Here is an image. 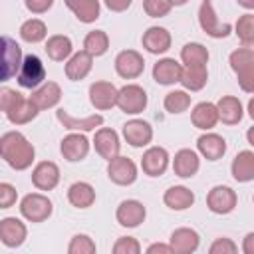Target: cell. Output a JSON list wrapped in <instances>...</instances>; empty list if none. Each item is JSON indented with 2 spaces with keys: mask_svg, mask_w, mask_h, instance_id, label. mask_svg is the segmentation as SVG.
Listing matches in <instances>:
<instances>
[{
  "mask_svg": "<svg viewBox=\"0 0 254 254\" xmlns=\"http://www.w3.org/2000/svg\"><path fill=\"white\" fill-rule=\"evenodd\" d=\"M0 159L14 171H26L36 159V149L20 131H8L0 137Z\"/></svg>",
  "mask_w": 254,
  "mask_h": 254,
  "instance_id": "6da1fadb",
  "label": "cell"
},
{
  "mask_svg": "<svg viewBox=\"0 0 254 254\" xmlns=\"http://www.w3.org/2000/svg\"><path fill=\"white\" fill-rule=\"evenodd\" d=\"M228 64L238 77V85L246 93H254V50L238 48L230 54Z\"/></svg>",
  "mask_w": 254,
  "mask_h": 254,
  "instance_id": "7a4b0ae2",
  "label": "cell"
},
{
  "mask_svg": "<svg viewBox=\"0 0 254 254\" xmlns=\"http://www.w3.org/2000/svg\"><path fill=\"white\" fill-rule=\"evenodd\" d=\"M22 58L20 44L10 36H0V83L18 75Z\"/></svg>",
  "mask_w": 254,
  "mask_h": 254,
  "instance_id": "3957f363",
  "label": "cell"
},
{
  "mask_svg": "<svg viewBox=\"0 0 254 254\" xmlns=\"http://www.w3.org/2000/svg\"><path fill=\"white\" fill-rule=\"evenodd\" d=\"M54 204L42 192H30L20 200V214L28 222H44L52 216Z\"/></svg>",
  "mask_w": 254,
  "mask_h": 254,
  "instance_id": "277c9868",
  "label": "cell"
},
{
  "mask_svg": "<svg viewBox=\"0 0 254 254\" xmlns=\"http://www.w3.org/2000/svg\"><path fill=\"white\" fill-rule=\"evenodd\" d=\"M16 79H18L20 87H26V89H32V91L38 89L46 81V67H44L42 60L34 54L24 56Z\"/></svg>",
  "mask_w": 254,
  "mask_h": 254,
  "instance_id": "5b68a950",
  "label": "cell"
},
{
  "mask_svg": "<svg viewBox=\"0 0 254 254\" xmlns=\"http://www.w3.org/2000/svg\"><path fill=\"white\" fill-rule=\"evenodd\" d=\"M147 91L137 83H127L117 91V107L127 115H137L147 107Z\"/></svg>",
  "mask_w": 254,
  "mask_h": 254,
  "instance_id": "8992f818",
  "label": "cell"
},
{
  "mask_svg": "<svg viewBox=\"0 0 254 254\" xmlns=\"http://www.w3.org/2000/svg\"><path fill=\"white\" fill-rule=\"evenodd\" d=\"M198 24L202 28V32L214 40H220V38H226L230 32H232V26L226 24V22H220L214 8H212V2L204 0L198 8Z\"/></svg>",
  "mask_w": 254,
  "mask_h": 254,
  "instance_id": "52a82bcc",
  "label": "cell"
},
{
  "mask_svg": "<svg viewBox=\"0 0 254 254\" xmlns=\"http://www.w3.org/2000/svg\"><path fill=\"white\" fill-rule=\"evenodd\" d=\"M236 204H238V194L234 189L226 185H216L206 194V206L214 214H228L236 208Z\"/></svg>",
  "mask_w": 254,
  "mask_h": 254,
  "instance_id": "ba28073f",
  "label": "cell"
},
{
  "mask_svg": "<svg viewBox=\"0 0 254 254\" xmlns=\"http://www.w3.org/2000/svg\"><path fill=\"white\" fill-rule=\"evenodd\" d=\"M107 177L111 183L119 185V187H129L137 181V165L123 155H117L115 159L107 161Z\"/></svg>",
  "mask_w": 254,
  "mask_h": 254,
  "instance_id": "9c48e42d",
  "label": "cell"
},
{
  "mask_svg": "<svg viewBox=\"0 0 254 254\" xmlns=\"http://www.w3.org/2000/svg\"><path fill=\"white\" fill-rule=\"evenodd\" d=\"M145 69V60L137 50H121L115 56V71L123 79H137Z\"/></svg>",
  "mask_w": 254,
  "mask_h": 254,
  "instance_id": "30bf717a",
  "label": "cell"
},
{
  "mask_svg": "<svg viewBox=\"0 0 254 254\" xmlns=\"http://www.w3.org/2000/svg\"><path fill=\"white\" fill-rule=\"evenodd\" d=\"M93 147H95V153L105 159V161H111L119 155L121 151V143H119V135L115 129L111 127H99L93 135Z\"/></svg>",
  "mask_w": 254,
  "mask_h": 254,
  "instance_id": "8fae6325",
  "label": "cell"
},
{
  "mask_svg": "<svg viewBox=\"0 0 254 254\" xmlns=\"http://www.w3.org/2000/svg\"><path fill=\"white\" fill-rule=\"evenodd\" d=\"M28 228L26 224L16 216H6L0 220V242L8 248H18L26 242Z\"/></svg>",
  "mask_w": 254,
  "mask_h": 254,
  "instance_id": "7c38bea8",
  "label": "cell"
},
{
  "mask_svg": "<svg viewBox=\"0 0 254 254\" xmlns=\"http://www.w3.org/2000/svg\"><path fill=\"white\" fill-rule=\"evenodd\" d=\"M117 91L111 81H93L89 85V103L97 111H107L117 105Z\"/></svg>",
  "mask_w": 254,
  "mask_h": 254,
  "instance_id": "4fadbf2b",
  "label": "cell"
},
{
  "mask_svg": "<svg viewBox=\"0 0 254 254\" xmlns=\"http://www.w3.org/2000/svg\"><path fill=\"white\" fill-rule=\"evenodd\" d=\"M56 117L71 133H87V131H95V129H99L103 125V115H99V113H93V115H87V117L79 119V117L69 115L65 109H58Z\"/></svg>",
  "mask_w": 254,
  "mask_h": 254,
  "instance_id": "5bb4252c",
  "label": "cell"
},
{
  "mask_svg": "<svg viewBox=\"0 0 254 254\" xmlns=\"http://www.w3.org/2000/svg\"><path fill=\"white\" fill-rule=\"evenodd\" d=\"M89 139L83 133H69L62 139L60 143V153L64 155L65 161L69 163H79L87 157L89 153Z\"/></svg>",
  "mask_w": 254,
  "mask_h": 254,
  "instance_id": "9a60e30c",
  "label": "cell"
},
{
  "mask_svg": "<svg viewBox=\"0 0 254 254\" xmlns=\"http://www.w3.org/2000/svg\"><path fill=\"white\" fill-rule=\"evenodd\" d=\"M147 216V208L141 200L135 198H127L123 202H119L117 210H115V218L121 226L125 228H137Z\"/></svg>",
  "mask_w": 254,
  "mask_h": 254,
  "instance_id": "2e32d148",
  "label": "cell"
},
{
  "mask_svg": "<svg viewBox=\"0 0 254 254\" xmlns=\"http://www.w3.org/2000/svg\"><path fill=\"white\" fill-rule=\"evenodd\" d=\"M169 246L175 254H194L196 248L200 246V236L194 228L181 226V228H175L171 232Z\"/></svg>",
  "mask_w": 254,
  "mask_h": 254,
  "instance_id": "e0dca14e",
  "label": "cell"
},
{
  "mask_svg": "<svg viewBox=\"0 0 254 254\" xmlns=\"http://www.w3.org/2000/svg\"><path fill=\"white\" fill-rule=\"evenodd\" d=\"M60 183V167L54 161H40L32 169V185L38 190H54Z\"/></svg>",
  "mask_w": 254,
  "mask_h": 254,
  "instance_id": "ac0fdd59",
  "label": "cell"
},
{
  "mask_svg": "<svg viewBox=\"0 0 254 254\" xmlns=\"http://www.w3.org/2000/svg\"><path fill=\"white\" fill-rule=\"evenodd\" d=\"M123 139L131 147H147L153 141V127L149 121L143 119H129L123 125Z\"/></svg>",
  "mask_w": 254,
  "mask_h": 254,
  "instance_id": "d6986e66",
  "label": "cell"
},
{
  "mask_svg": "<svg viewBox=\"0 0 254 254\" xmlns=\"http://www.w3.org/2000/svg\"><path fill=\"white\" fill-rule=\"evenodd\" d=\"M169 159L165 147H149L141 157V169L147 177H161L169 167Z\"/></svg>",
  "mask_w": 254,
  "mask_h": 254,
  "instance_id": "ffe728a7",
  "label": "cell"
},
{
  "mask_svg": "<svg viewBox=\"0 0 254 254\" xmlns=\"http://www.w3.org/2000/svg\"><path fill=\"white\" fill-rule=\"evenodd\" d=\"M141 44H143V48H145L149 54L159 56V54H165V52L171 48L173 38H171V32H169L167 28H163V26H151V28H147V32L143 34Z\"/></svg>",
  "mask_w": 254,
  "mask_h": 254,
  "instance_id": "44dd1931",
  "label": "cell"
},
{
  "mask_svg": "<svg viewBox=\"0 0 254 254\" xmlns=\"http://www.w3.org/2000/svg\"><path fill=\"white\" fill-rule=\"evenodd\" d=\"M28 99L36 105L38 111L52 109V107H56V105L60 103V99H62V87H60V83H56V81H44L38 89L32 91V95H30Z\"/></svg>",
  "mask_w": 254,
  "mask_h": 254,
  "instance_id": "7402d4cb",
  "label": "cell"
},
{
  "mask_svg": "<svg viewBox=\"0 0 254 254\" xmlns=\"http://www.w3.org/2000/svg\"><path fill=\"white\" fill-rule=\"evenodd\" d=\"M216 113H218V121H222L224 125H238L244 117V107L242 101L234 95H222L216 103Z\"/></svg>",
  "mask_w": 254,
  "mask_h": 254,
  "instance_id": "603a6c76",
  "label": "cell"
},
{
  "mask_svg": "<svg viewBox=\"0 0 254 254\" xmlns=\"http://www.w3.org/2000/svg\"><path fill=\"white\" fill-rule=\"evenodd\" d=\"M196 149L206 161H218L226 153V141L218 133H202L196 139Z\"/></svg>",
  "mask_w": 254,
  "mask_h": 254,
  "instance_id": "cb8c5ba5",
  "label": "cell"
},
{
  "mask_svg": "<svg viewBox=\"0 0 254 254\" xmlns=\"http://www.w3.org/2000/svg\"><path fill=\"white\" fill-rule=\"evenodd\" d=\"M200 169V159H198V153L192 151V149H181L175 153V159H173V171L177 177L181 179H190L198 173Z\"/></svg>",
  "mask_w": 254,
  "mask_h": 254,
  "instance_id": "d4e9b609",
  "label": "cell"
},
{
  "mask_svg": "<svg viewBox=\"0 0 254 254\" xmlns=\"http://www.w3.org/2000/svg\"><path fill=\"white\" fill-rule=\"evenodd\" d=\"M91 67H93V58L87 52L79 50L71 54V58L65 62V77L69 81H81L89 75Z\"/></svg>",
  "mask_w": 254,
  "mask_h": 254,
  "instance_id": "484cf974",
  "label": "cell"
},
{
  "mask_svg": "<svg viewBox=\"0 0 254 254\" xmlns=\"http://www.w3.org/2000/svg\"><path fill=\"white\" fill-rule=\"evenodd\" d=\"M183 65L175 58H163L153 65V79L159 85H173L181 79Z\"/></svg>",
  "mask_w": 254,
  "mask_h": 254,
  "instance_id": "4316f807",
  "label": "cell"
},
{
  "mask_svg": "<svg viewBox=\"0 0 254 254\" xmlns=\"http://www.w3.org/2000/svg\"><path fill=\"white\" fill-rule=\"evenodd\" d=\"M230 173H232L234 181H238V183H250V181H254V153L250 149L238 151L236 157L232 159Z\"/></svg>",
  "mask_w": 254,
  "mask_h": 254,
  "instance_id": "83f0119b",
  "label": "cell"
},
{
  "mask_svg": "<svg viewBox=\"0 0 254 254\" xmlns=\"http://www.w3.org/2000/svg\"><path fill=\"white\" fill-rule=\"evenodd\" d=\"M163 202L171 210H187L194 204V192L185 185H175V187H169L165 190Z\"/></svg>",
  "mask_w": 254,
  "mask_h": 254,
  "instance_id": "f1b7e54d",
  "label": "cell"
},
{
  "mask_svg": "<svg viewBox=\"0 0 254 254\" xmlns=\"http://www.w3.org/2000/svg\"><path fill=\"white\" fill-rule=\"evenodd\" d=\"M190 121L196 129L200 131H210L216 123H218V113H216V107L214 103L210 101H200L192 107L190 111Z\"/></svg>",
  "mask_w": 254,
  "mask_h": 254,
  "instance_id": "f546056e",
  "label": "cell"
},
{
  "mask_svg": "<svg viewBox=\"0 0 254 254\" xmlns=\"http://www.w3.org/2000/svg\"><path fill=\"white\" fill-rule=\"evenodd\" d=\"M46 54L54 62H67L73 54V44H71L69 36H64V34L50 36L46 42Z\"/></svg>",
  "mask_w": 254,
  "mask_h": 254,
  "instance_id": "4dcf8cb0",
  "label": "cell"
},
{
  "mask_svg": "<svg viewBox=\"0 0 254 254\" xmlns=\"http://www.w3.org/2000/svg\"><path fill=\"white\" fill-rule=\"evenodd\" d=\"M38 109H36V105L28 99V97H22V99H18L8 111H6V119L12 123V125H26V123H30V121H34L36 117H38Z\"/></svg>",
  "mask_w": 254,
  "mask_h": 254,
  "instance_id": "1f68e13d",
  "label": "cell"
},
{
  "mask_svg": "<svg viewBox=\"0 0 254 254\" xmlns=\"http://www.w3.org/2000/svg\"><path fill=\"white\" fill-rule=\"evenodd\" d=\"M67 200L75 208H89L95 202V189L85 181H77V183L69 185Z\"/></svg>",
  "mask_w": 254,
  "mask_h": 254,
  "instance_id": "d6a6232c",
  "label": "cell"
},
{
  "mask_svg": "<svg viewBox=\"0 0 254 254\" xmlns=\"http://www.w3.org/2000/svg\"><path fill=\"white\" fill-rule=\"evenodd\" d=\"M65 6L83 24L95 22L99 18V10H101V4L97 0H65Z\"/></svg>",
  "mask_w": 254,
  "mask_h": 254,
  "instance_id": "836d02e7",
  "label": "cell"
},
{
  "mask_svg": "<svg viewBox=\"0 0 254 254\" xmlns=\"http://www.w3.org/2000/svg\"><path fill=\"white\" fill-rule=\"evenodd\" d=\"M208 81V69L206 65H194V67H185L181 71V79L179 83L189 89V91H200Z\"/></svg>",
  "mask_w": 254,
  "mask_h": 254,
  "instance_id": "e575fe53",
  "label": "cell"
},
{
  "mask_svg": "<svg viewBox=\"0 0 254 254\" xmlns=\"http://www.w3.org/2000/svg\"><path fill=\"white\" fill-rule=\"evenodd\" d=\"M181 62L185 64V67L206 65L208 64V50L198 42H189L181 50Z\"/></svg>",
  "mask_w": 254,
  "mask_h": 254,
  "instance_id": "d590c367",
  "label": "cell"
},
{
  "mask_svg": "<svg viewBox=\"0 0 254 254\" xmlns=\"http://www.w3.org/2000/svg\"><path fill=\"white\" fill-rule=\"evenodd\" d=\"M109 50V36L103 30H91L83 38V52H87L91 58H99Z\"/></svg>",
  "mask_w": 254,
  "mask_h": 254,
  "instance_id": "8d00e7d4",
  "label": "cell"
},
{
  "mask_svg": "<svg viewBox=\"0 0 254 254\" xmlns=\"http://www.w3.org/2000/svg\"><path fill=\"white\" fill-rule=\"evenodd\" d=\"M46 36H48V28L40 18H30L20 26V38L28 44H38L46 40Z\"/></svg>",
  "mask_w": 254,
  "mask_h": 254,
  "instance_id": "74e56055",
  "label": "cell"
},
{
  "mask_svg": "<svg viewBox=\"0 0 254 254\" xmlns=\"http://www.w3.org/2000/svg\"><path fill=\"white\" fill-rule=\"evenodd\" d=\"M163 105L169 113L173 115H179V113H185L189 107H190V95L185 91V89H175V91H169L163 99Z\"/></svg>",
  "mask_w": 254,
  "mask_h": 254,
  "instance_id": "f35d334b",
  "label": "cell"
},
{
  "mask_svg": "<svg viewBox=\"0 0 254 254\" xmlns=\"http://www.w3.org/2000/svg\"><path fill=\"white\" fill-rule=\"evenodd\" d=\"M236 36L242 42V48H252L254 46V14H244L238 18L234 24Z\"/></svg>",
  "mask_w": 254,
  "mask_h": 254,
  "instance_id": "ab89813d",
  "label": "cell"
},
{
  "mask_svg": "<svg viewBox=\"0 0 254 254\" xmlns=\"http://www.w3.org/2000/svg\"><path fill=\"white\" fill-rule=\"evenodd\" d=\"M67 254H97L95 240L87 234H75L67 244Z\"/></svg>",
  "mask_w": 254,
  "mask_h": 254,
  "instance_id": "60d3db41",
  "label": "cell"
},
{
  "mask_svg": "<svg viewBox=\"0 0 254 254\" xmlns=\"http://www.w3.org/2000/svg\"><path fill=\"white\" fill-rule=\"evenodd\" d=\"M111 254H141V244L133 236H119L113 242Z\"/></svg>",
  "mask_w": 254,
  "mask_h": 254,
  "instance_id": "b9f144b4",
  "label": "cell"
},
{
  "mask_svg": "<svg viewBox=\"0 0 254 254\" xmlns=\"http://www.w3.org/2000/svg\"><path fill=\"white\" fill-rule=\"evenodd\" d=\"M171 8H173V2L169 0H145L143 2V10L151 18H163L171 12Z\"/></svg>",
  "mask_w": 254,
  "mask_h": 254,
  "instance_id": "7bdbcfd3",
  "label": "cell"
},
{
  "mask_svg": "<svg viewBox=\"0 0 254 254\" xmlns=\"http://www.w3.org/2000/svg\"><path fill=\"white\" fill-rule=\"evenodd\" d=\"M208 254H238V246L232 238L220 236V238L212 240V244L208 248Z\"/></svg>",
  "mask_w": 254,
  "mask_h": 254,
  "instance_id": "ee69618b",
  "label": "cell"
},
{
  "mask_svg": "<svg viewBox=\"0 0 254 254\" xmlns=\"http://www.w3.org/2000/svg\"><path fill=\"white\" fill-rule=\"evenodd\" d=\"M18 200V190L10 183H0V208H10Z\"/></svg>",
  "mask_w": 254,
  "mask_h": 254,
  "instance_id": "f6af8a7d",
  "label": "cell"
},
{
  "mask_svg": "<svg viewBox=\"0 0 254 254\" xmlns=\"http://www.w3.org/2000/svg\"><path fill=\"white\" fill-rule=\"evenodd\" d=\"M24 95L20 93V91H16V89H12V87H2L0 89V109L6 113L18 99H22Z\"/></svg>",
  "mask_w": 254,
  "mask_h": 254,
  "instance_id": "bcb514c9",
  "label": "cell"
},
{
  "mask_svg": "<svg viewBox=\"0 0 254 254\" xmlns=\"http://www.w3.org/2000/svg\"><path fill=\"white\" fill-rule=\"evenodd\" d=\"M24 6L32 12V14H44L54 6V0H26Z\"/></svg>",
  "mask_w": 254,
  "mask_h": 254,
  "instance_id": "7dc6e473",
  "label": "cell"
},
{
  "mask_svg": "<svg viewBox=\"0 0 254 254\" xmlns=\"http://www.w3.org/2000/svg\"><path fill=\"white\" fill-rule=\"evenodd\" d=\"M145 254H175V252H173L171 246L165 244V242H153V244L147 246Z\"/></svg>",
  "mask_w": 254,
  "mask_h": 254,
  "instance_id": "c3c4849f",
  "label": "cell"
},
{
  "mask_svg": "<svg viewBox=\"0 0 254 254\" xmlns=\"http://www.w3.org/2000/svg\"><path fill=\"white\" fill-rule=\"evenodd\" d=\"M105 6H107L109 10H113V12H123V10H127V8L131 6V0H121V2L107 0V2H105Z\"/></svg>",
  "mask_w": 254,
  "mask_h": 254,
  "instance_id": "681fc988",
  "label": "cell"
},
{
  "mask_svg": "<svg viewBox=\"0 0 254 254\" xmlns=\"http://www.w3.org/2000/svg\"><path fill=\"white\" fill-rule=\"evenodd\" d=\"M242 252L244 254H254V232H248L242 240Z\"/></svg>",
  "mask_w": 254,
  "mask_h": 254,
  "instance_id": "f907efd6",
  "label": "cell"
},
{
  "mask_svg": "<svg viewBox=\"0 0 254 254\" xmlns=\"http://www.w3.org/2000/svg\"><path fill=\"white\" fill-rule=\"evenodd\" d=\"M248 115L254 119V99H250V103H248Z\"/></svg>",
  "mask_w": 254,
  "mask_h": 254,
  "instance_id": "816d5d0a",
  "label": "cell"
}]
</instances>
